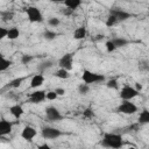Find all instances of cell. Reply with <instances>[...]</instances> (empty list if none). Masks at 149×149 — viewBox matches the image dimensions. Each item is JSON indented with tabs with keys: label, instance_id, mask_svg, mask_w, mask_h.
<instances>
[{
	"label": "cell",
	"instance_id": "603a6c76",
	"mask_svg": "<svg viewBox=\"0 0 149 149\" xmlns=\"http://www.w3.org/2000/svg\"><path fill=\"white\" fill-rule=\"evenodd\" d=\"M56 36H57V34H56L55 31H51V30H45V31L43 33V37H44L45 40H48V41H51V40L56 38Z\"/></svg>",
	"mask_w": 149,
	"mask_h": 149
},
{
	"label": "cell",
	"instance_id": "cb8c5ba5",
	"mask_svg": "<svg viewBox=\"0 0 149 149\" xmlns=\"http://www.w3.org/2000/svg\"><path fill=\"white\" fill-rule=\"evenodd\" d=\"M78 91H79L80 94H87L88 91H90V86H88L87 84L83 83V84H80V85L78 86Z\"/></svg>",
	"mask_w": 149,
	"mask_h": 149
},
{
	"label": "cell",
	"instance_id": "277c9868",
	"mask_svg": "<svg viewBox=\"0 0 149 149\" xmlns=\"http://www.w3.org/2000/svg\"><path fill=\"white\" fill-rule=\"evenodd\" d=\"M27 16H28V20L30 22H42L43 21V15L41 13V10L35 7V6H29L27 8Z\"/></svg>",
	"mask_w": 149,
	"mask_h": 149
},
{
	"label": "cell",
	"instance_id": "e0dca14e",
	"mask_svg": "<svg viewBox=\"0 0 149 149\" xmlns=\"http://www.w3.org/2000/svg\"><path fill=\"white\" fill-rule=\"evenodd\" d=\"M139 123H149V109H143L139 115Z\"/></svg>",
	"mask_w": 149,
	"mask_h": 149
},
{
	"label": "cell",
	"instance_id": "484cf974",
	"mask_svg": "<svg viewBox=\"0 0 149 149\" xmlns=\"http://www.w3.org/2000/svg\"><path fill=\"white\" fill-rule=\"evenodd\" d=\"M106 86L108 88H113V90H116L119 87V83L116 79H109L107 83H106Z\"/></svg>",
	"mask_w": 149,
	"mask_h": 149
},
{
	"label": "cell",
	"instance_id": "7402d4cb",
	"mask_svg": "<svg viewBox=\"0 0 149 149\" xmlns=\"http://www.w3.org/2000/svg\"><path fill=\"white\" fill-rule=\"evenodd\" d=\"M22 81H23V78H15V79H13V80H10L9 83H8V85H7V87H12V88H17L21 84H22Z\"/></svg>",
	"mask_w": 149,
	"mask_h": 149
},
{
	"label": "cell",
	"instance_id": "60d3db41",
	"mask_svg": "<svg viewBox=\"0 0 149 149\" xmlns=\"http://www.w3.org/2000/svg\"><path fill=\"white\" fill-rule=\"evenodd\" d=\"M128 149H136V148H134V147H130V148H128Z\"/></svg>",
	"mask_w": 149,
	"mask_h": 149
},
{
	"label": "cell",
	"instance_id": "f546056e",
	"mask_svg": "<svg viewBox=\"0 0 149 149\" xmlns=\"http://www.w3.org/2000/svg\"><path fill=\"white\" fill-rule=\"evenodd\" d=\"M48 23H49L51 27H57V26L61 23V21H59V19H57V17H50V19L48 20Z\"/></svg>",
	"mask_w": 149,
	"mask_h": 149
},
{
	"label": "cell",
	"instance_id": "d4e9b609",
	"mask_svg": "<svg viewBox=\"0 0 149 149\" xmlns=\"http://www.w3.org/2000/svg\"><path fill=\"white\" fill-rule=\"evenodd\" d=\"M1 17H2L3 21H9V20H12V19L14 17V13H13V12H9V10L2 12V13H1Z\"/></svg>",
	"mask_w": 149,
	"mask_h": 149
},
{
	"label": "cell",
	"instance_id": "6da1fadb",
	"mask_svg": "<svg viewBox=\"0 0 149 149\" xmlns=\"http://www.w3.org/2000/svg\"><path fill=\"white\" fill-rule=\"evenodd\" d=\"M122 144V136L115 133H106L101 140V146L109 149H120Z\"/></svg>",
	"mask_w": 149,
	"mask_h": 149
},
{
	"label": "cell",
	"instance_id": "83f0119b",
	"mask_svg": "<svg viewBox=\"0 0 149 149\" xmlns=\"http://www.w3.org/2000/svg\"><path fill=\"white\" fill-rule=\"evenodd\" d=\"M105 45H106V50H107L108 52H112V51H114V50L116 49V47L114 45V43L112 42V40H111V41H107Z\"/></svg>",
	"mask_w": 149,
	"mask_h": 149
},
{
	"label": "cell",
	"instance_id": "5b68a950",
	"mask_svg": "<svg viewBox=\"0 0 149 149\" xmlns=\"http://www.w3.org/2000/svg\"><path fill=\"white\" fill-rule=\"evenodd\" d=\"M139 93H140V92H139L135 87H132V86H129V85H126V86H123V87L121 88V91H120V98H121L122 100H132L133 98L137 97Z\"/></svg>",
	"mask_w": 149,
	"mask_h": 149
},
{
	"label": "cell",
	"instance_id": "7c38bea8",
	"mask_svg": "<svg viewBox=\"0 0 149 149\" xmlns=\"http://www.w3.org/2000/svg\"><path fill=\"white\" fill-rule=\"evenodd\" d=\"M12 128H13V123L10 121H7L5 119H1L0 120V135H7L12 132Z\"/></svg>",
	"mask_w": 149,
	"mask_h": 149
},
{
	"label": "cell",
	"instance_id": "836d02e7",
	"mask_svg": "<svg viewBox=\"0 0 149 149\" xmlns=\"http://www.w3.org/2000/svg\"><path fill=\"white\" fill-rule=\"evenodd\" d=\"M83 116H84V118H87V119L92 118V116H93V112H92V109H91V108H86V109L83 112Z\"/></svg>",
	"mask_w": 149,
	"mask_h": 149
},
{
	"label": "cell",
	"instance_id": "74e56055",
	"mask_svg": "<svg viewBox=\"0 0 149 149\" xmlns=\"http://www.w3.org/2000/svg\"><path fill=\"white\" fill-rule=\"evenodd\" d=\"M37 149H52V148H51L50 146H48L47 143H44V144H41V146H40Z\"/></svg>",
	"mask_w": 149,
	"mask_h": 149
},
{
	"label": "cell",
	"instance_id": "e575fe53",
	"mask_svg": "<svg viewBox=\"0 0 149 149\" xmlns=\"http://www.w3.org/2000/svg\"><path fill=\"white\" fill-rule=\"evenodd\" d=\"M7 34H8V29H6V28H0V38L2 40V38H5V37H7Z\"/></svg>",
	"mask_w": 149,
	"mask_h": 149
},
{
	"label": "cell",
	"instance_id": "30bf717a",
	"mask_svg": "<svg viewBox=\"0 0 149 149\" xmlns=\"http://www.w3.org/2000/svg\"><path fill=\"white\" fill-rule=\"evenodd\" d=\"M109 14L115 16L118 21H126L127 19H129L132 16V14L129 12H126L123 9H120V8H113L109 10Z\"/></svg>",
	"mask_w": 149,
	"mask_h": 149
},
{
	"label": "cell",
	"instance_id": "4fadbf2b",
	"mask_svg": "<svg viewBox=\"0 0 149 149\" xmlns=\"http://www.w3.org/2000/svg\"><path fill=\"white\" fill-rule=\"evenodd\" d=\"M9 113L15 118V119H20L22 115H23V108H22V106H20L19 104H16V105H13V106H10L9 107Z\"/></svg>",
	"mask_w": 149,
	"mask_h": 149
},
{
	"label": "cell",
	"instance_id": "ab89813d",
	"mask_svg": "<svg viewBox=\"0 0 149 149\" xmlns=\"http://www.w3.org/2000/svg\"><path fill=\"white\" fill-rule=\"evenodd\" d=\"M101 38H104L102 35H97V37H95V40H101Z\"/></svg>",
	"mask_w": 149,
	"mask_h": 149
},
{
	"label": "cell",
	"instance_id": "f1b7e54d",
	"mask_svg": "<svg viewBox=\"0 0 149 149\" xmlns=\"http://www.w3.org/2000/svg\"><path fill=\"white\" fill-rule=\"evenodd\" d=\"M33 56L31 55H23L22 57H21V63L22 64H28V63H30L31 61H33Z\"/></svg>",
	"mask_w": 149,
	"mask_h": 149
},
{
	"label": "cell",
	"instance_id": "f35d334b",
	"mask_svg": "<svg viewBox=\"0 0 149 149\" xmlns=\"http://www.w3.org/2000/svg\"><path fill=\"white\" fill-rule=\"evenodd\" d=\"M135 88H136V90L140 92V91L142 90V85H141V84H139V83H136V85H135Z\"/></svg>",
	"mask_w": 149,
	"mask_h": 149
},
{
	"label": "cell",
	"instance_id": "3957f363",
	"mask_svg": "<svg viewBox=\"0 0 149 149\" xmlns=\"http://www.w3.org/2000/svg\"><path fill=\"white\" fill-rule=\"evenodd\" d=\"M116 112L122 114H134L135 112H137V107L135 104L130 102V100H123L116 108Z\"/></svg>",
	"mask_w": 149,
	"mask_h": 149
},
{
	"label": "cell",
	"instance_id": "9a60e30c",
	"mask_svg": "<svg viewBox=\"0 0 149 149\" xmlns=\"http://www.w3.org/2000/svg\"><path fill=\"white\" fill-rule=\"evenodd\" d=\"M85 36H86V28L84 26L78 27L73 31V38L74 40H83V38H85Z\"/></svg>",
	"mask_w": 149,
	"mask_h": 149
},
{
	"label": "cell",
	"instance_id": "52a82bcc",
	"mask_svg": "<svg viewBox=\"0 0 149 149\" xmlns=\"http://www.w3.org/2000/svg\"><path fill=\"white\" fill-rule=\"evenodd\" d=\"M41 134H42L43 139H45V140H54V139L59 137L62 135V132L54 127H43L41 130Z\"/></svg>",
	"mask_w": 149,
	"mask_h": 149
},
{
	"label": "cell",
	"instance_id": "7a4b0ae2",
	"mask_svg": "<svg viewBox=\"0 0 149 149\" xmlns=\"http://www.w3.org/2000/svg\"><path fill=\"white\" fill-rule=\"evenodd\" d=\"M81 79L85 84H95V83H101L105 80V76L102 74H99V73H95V72H92V71H88V70H85L81 74Z\"/></svg>",
	"mask_w": 149,
	"mask_h": 149
},
{
	"label": "cell",
	"instance_id": "d6a6232c",
	"mask_svg": "<svg viewBox=\"0 0 149 149\" xmlns=\"http://www.w3.org/2000/svg\"><path fill=\"white\" fill-rule=\"evenodd\" d=\"M57 93L55 92V91H49V92H47V99L48 100H55V99H57Z\"/></svg>",
	"mask_w": 149,
	"mask_h": 149
},
{
	"label": "cell",
	"instance_id": "ba28073f",
	"mask_svg": "<svg viewBox=\"0 0 149 149\" xmlns=\"http://www.w3.org/2000/svg\"><path fill=\"white\" fill-rule=\"evenodd\" d=\"M47 99V92L43 90L34 91L29 94V102L30 104H40Z\"/></svg>",
	"mask_w": 149,
	"mask_h": 149
},
{
	"label": "cell",
	"instance_id": "d590c367",
	"mask_svg": "<svg viewBox=\"0 0 149 149\" xmlns=\"http://www.w3.org/2000/svg\"><path fill=\"white\" fill-rule=\"evenodd\" d=\"M72 13H73V10H71L70 8H66V9H62V14H63V15H65V16H70Z\"/></svg>",
	"mask_w": 149,
	"mask_h": 149
},
{
	"label": "cell",
	"instance_id": "9c48e42d",
	"mask_svg": "<svg viewBox=\"0 0 149 149\" xmlns=\"http://www.w3.org/2000/svg\"><path fill=\"white\" fill-rule=\"evenodd\" d=\"M45 116H47V119L50 120V121H59V120L63 119L61 112H59L56 107H52V106L45 108Z\"/></svg>",
	"mask_w": 149,
	"mask_h": 149
},
{
	"label": "cell",
	"instance_id": "ffe728a7",
	"mask_svg": "<svg viewBox=\"0 0 149 149\" xmlns=\"http://www.w3.org/2000/svg\"><path fill=\"white\" fill-rule=\"evenodd\" d=\"M55 76H56L57 78H61V79H68V78L70 77V73H69V71L65 70V69H58V70L55 72Z\"/></svg>",
	"mask_w": 149,
	"mask_h": 149
},
{
	"label": "cell",
	"instance_id": "44dd1931",
	"mask_svg": "<svg viewBox=\"0 0 149 149\" xmlns=\"http://www.w3.org/2000/svg\"><path fill=\"white\" fill-rule=\"evenodd\" d=\"M0 58H1V63H0V70H1V71H6V70H7V69H8V68H9V66L13 64V63H12V61L6 59V58H5L2 55H1V57H0Z\"/></svg>",
	"mask_w": 149,
	"mask_h": 149
},
{
	"label": "cell",
	"instance_id": "4316f807",
	"mask_svg": "<svg viewBox=\"0 0 149 149\" xmlns=\"http://www.w3.org/2000/svg\"><path fill=\"white\" fill-rule=\"evenodd\" d=\"M116 22H118L116 17L109 14V15L107 16V20H106V26H107V27H112V26H114Z\"/></svg>",
	"mask_w": 149,
	"mask_h": 149
},
{
	"label": "cell",
	"instance_id": "d6986e66",
	"mask_svg": "<svg viewBox=\"0 0 149 149\" xmlns=\"http://www.w3.org/2000/svg\"><path fill=\"white\" fill-rule=\"evenodd\" d=\"M112 42L114 43V45H115L116 48L125 47V45H127V44L129 43V41L126 40V38H123V37H114V38L112 40Z\"/></svg>",
	"mask_w": 149,
	"mask_h": 149
},
{
	"label": "cell",
	"instance_id": "8d00e7d4",
	"mask_svg": "<svg viewBox=\"0 0 149 149\" xmlns=\"http://www.w3.org/2000/svg\"><path fill=\"white\" fill-rule=\"evenodd\" d=\"M55 92L57 93V95H64V94H65V90H64V88H62V87L56 88V90H55Z\"/></svg>",
	"mask_w": 149,
	"mask_h": 149
},
{
	"label": "cell",
	"instance_id": "8fae6325",
	"mask_svg": "<svg viewBox=\"0 0 149 149\" xmlns=\"http://www.w3.org/2000/svg\"><path fill=\"white\" fill-rule=\"evenodd\" d=\"M36 134H37L36 129L33 128L31 126H26V127L22 129V132H21V136H22V139H24L26 141H31V140L36 136Z\"/></svg>",
	"mask_w": 149,
	"mask_h": 149
},
{
	"label": "cell",
	"instance_id": "8992f818",
	"mask_svg": "<svg viewBox=\"0 0 149 149\" xmlns=\"http://www.w3.org/2000/svg\"><path fill=\"white\" fill-rule=\"evenodd\" d=\"M72 64H73V54L72 52H66L64 54L59 61H58V65L59 69H65L68 71H70L72 69Z\"/></svg>",
	"mask_w": 149,
	"mask_h": 149
},
{
	"label": "cell",
	"instance_id": "5bb4252c",
	"mask_svg": "<svg viewBox=\"0 0 149 149\" xmlns=\"http://www.w3.org/2000/svg\"><path fill=\"white\" fill-rule=\"evenodd\" d=\"M44 81V77L42 74H34L31 80H30V87L31 88H37L40 87Z\"/></svg>",
	"mask_w": 149,
	"mask_h": 149
},
{
	"label": "cell",
	"instance_id": "ac0fdd59",
	"mask_svg": "<svg viewBox=\"0 0 149 149\" xmlns=\"http://www.w3.org/2000/svg\"><path fill=\"white\" fill-rule=\"evenodd\" d=\"M19 36H20V30L16 27H12L8 29V34H7L8 40H16Z\"/></svg>",
	"mask_w": 149,
	"mask_h": 149
},
{
	"label": "cell",
	"instance_id": "2e32d148",
	"mask_svg": "<svg viewBox=\"0 0 149 149\" xmlns=\"http://www.w3.org/2000/svg\"><path fill=\"white\" fill-rule=\"evenodd\" d=\"M64 5H65L66 8H70L71 10H74L81 5V1L80 0H65Z\"/></svg>",
	"mask_w": 149,
	"mask_h": 149
},
{
	"label": "cell",
	"instance_id": "1f68e13d",
	"mask_svg": "<svg viewBox=\"0 0 149 149\" xmlns=\"http://www.w3.org/2000/svg\"><path fill=\"white\" fill-rule=\"evenodd\" d=\"M52 62L51 61H44L43 63H41V66H40V69L41 70H44V69H48V68H51L52 66Z\"/></svg>",
	"mask_w": 149,
	"mask_h": 149
},
{
	"label": "cell",
	"instance_id": "4dcf8cb0",
	"mask_svg": "<svg viewBox=\"0 0 149 149\" xmlns=\"http://www.w3.org/2000/svg\"><path fill=\"white\" fill-rule=\"evenodd\" d=\"M139 69L142 70V71H146V70H149V63L147 61H141L139 63Z\"/></svg>",
	"mask_w": 149,
	"mask_h": 149
}]
</instances>
